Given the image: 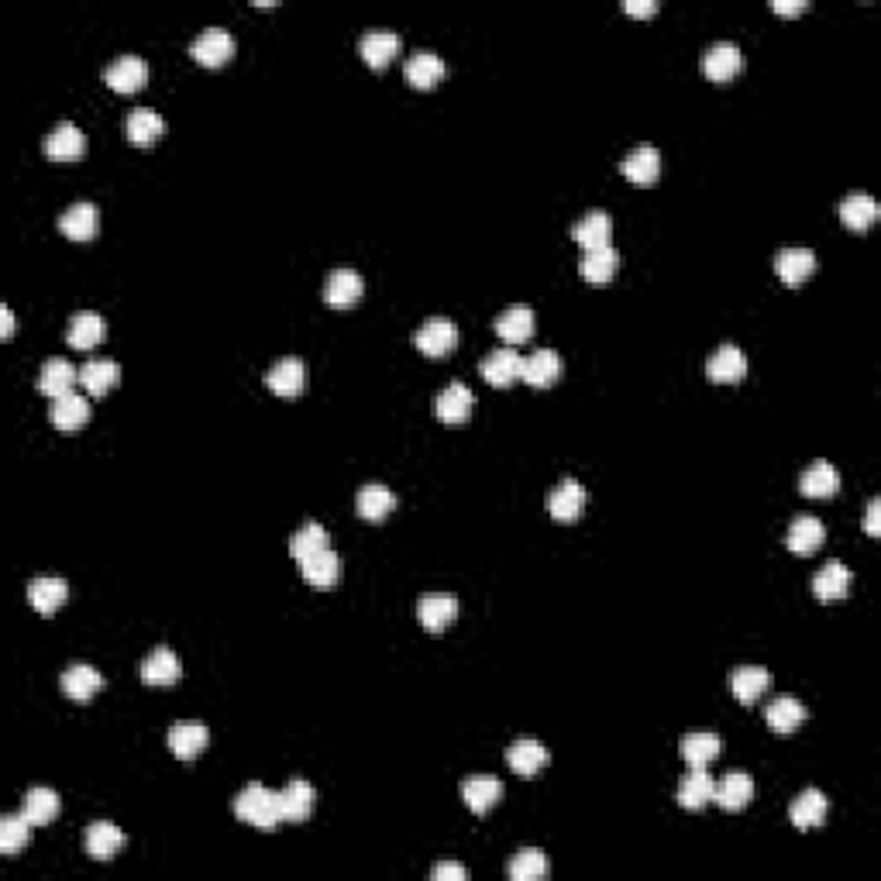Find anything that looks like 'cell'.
<instances>
[{
  "instance_id": "obj_51",
  "label": "cell",
  "mask_w": 881,
  "mask_h": 881,
  "mask_svg": "<svg viewBox=\"0 0 881 881\" xmlns=\"http://www.w3.org/2000/svg\"><path fill=\"white\" fill-rule=\"evenodd\" d=\"M31 840V823L25 820V816H4L0 820V851H4L7 857H14Z\"/></svg>"
},
{
  "instance_id": "obj_13",
  "label": "cell",
  "mask_w": 881,
  "mask_h": 881,
  "mask_svg": "<svg viewBox=\"0 0 881 881\" xmlns=\"http://www.w3.org/2000/svg\"><path fill=\"white\" fill-rule=\"evenodd\" d=\"M97 228H100V210L97 204H90V200H76V204L62 210L59 217V231L73 241H90L97 235Z\"/></svg>"
},
{
  "instance_id": "obj_3",
  "label": "cell",
  "mask_w": 881,
  "mask_h": 881,
  "mask_svg": "<svg viewBox=\"0 0 881 881\" xmlns=\"http://www.w3.org/2000/svg\"><path fill=\"white\" fill-rule=\"evenodd\" d=\"M190 56L197 59L200 66H224V62L235 56V35H231L228 28H204L190 42Z\"/></svg>"
},
{
  "instance_id": "obj_11",
  "label": "cell",
  "mask_w": 881,
  "mask_h": 881,
  "mask_svg": "<svg viewBox=\"0 0 881 881\" xmlns=\"http://www.w3.org/2000/svg\"><path fill=\"white\" fill-rule=\"evenodd\" d=\"M417 348L424 355H448L451 348L458 345V327H455V321H448V317H431V321H424L420 324V331H417Z\"/></svg>"
},
{
  "instance_id": "obj_19",
  "label": "cell",
  "mask_w": 881,
  "mask_h": 881,
  "mask_svg": "<svg viewBox=\"0 0 881 881\" xmlns=\"http://www.w3.org/2000/svg\"><path fill=\"white\" fill-rule=\"evenodd\" d=\"M396 52H400V35H396V31H389V28H372V31H365V35L358 38V56L369 62V66H376V69L386 66Z\"/></svg>"
},
{
  "instance_id": "obj_29",
  "label": "cell",
  "mask_w": 881,
  "mask_h": 881,
  "mask_svg": "<svg viewBox=\"0 0 881 881\" xmlns=\"http://www.w3.org/2000/svg\"><path fill=\"white\" fill-rule=\"evenodd\" d=\"M561 376V355L555 348H537L524 358V369H520V379L530 382V386H551Z\"/></svg>"
},
{
  "instance_id": "obj_12",
  "label": "cell",
  "mask_w": 881,
  "mask_h": 881,
  "mask_svg": "<svg viewBox=\"0 0 881 881\" xmlns=\"http://www.w3.org/2000/svg\"><path fill=\"white\" fill-rule=\"evenodd\" d=\"M83 152H87V135H83L73 121H59L56 128L45 135V155H49V159L69 162V159H80Z\"/></svg>"
},
{
  "instance_id": "obj_9",
  "label": "cell",
  "mask_w": 881,
  "mask_h": 881,
  "mask_svg": "<svg viewBox=\"0 0 881 881\" xmlns=\"http://www.w3.org/2000/svg\"><path fill=\"white\" fill-rule=\"evenodd\" d=\"M586 503H589L586 486L575 479H561L548 493V513L555 520H579L582 510H586Z\"/></svg>"
},
{
  "instance_id": "obj_22",
  "label": "cell",
  "mask_w": 881,
  "mask_h": 881,
  "mask_svg": "<svg viewBox=\"0 0 881 881\" xmlns=\"http://www.w3.org/2000/svg\"><path fill=\"white\" fill-rule=\"evenodd\" d=\"M59 685H62V692H66L69 699H76V703H87V699H93L100 689H104V675H100L93 665H69L66 672H62Z\"/></svg>"
},
{
  "instance_id": "obj_34",
  "label": "cell",
  "mask_w": 881,
  "mask_h": 881,
  "mask_svg": "<svg viewBox=\"0 0 881 881\" xmlns=\"http://www.w3.org/2000/svg\"><path fill=\"white\" fill-rule=\"evenodd\" d=\"M183 675V665L169 647H155L152 654L142 661V682L145 685H173Z\"/></svg>"
},
{
  "instance_id": "obj_52",
  "label": "cell",
  "mask_w": 881,
  "mask_h": 881,
  "mask_svg": "<svg viewBox=\"0 0 881 881\" xmlns=\"http://www.w3.org/2000/svg\"><path fill=\"white\" fill-rule=\"evenodd\" d=\"M864 534H871V537L881 534V500L868 503V513H864Z\"/></svg>"
},
{
  "instance_id": "obj_26",
  "label": "cell",
  "mask_w": 881,
  "mask_h": 881,
  "mask_svg": "<svg viewBox=\"0 0 881 881\" xmlns=\"http://www.w3.org/2000/svg\"><path fill=\"white\" fill-rule=\"evenodd\" d=\"M462 799L475 816H486L489 809L503 799V782L500 778H489V775H475L462 785Z\"/></svg>"
},
{
  "instance_id": "obj_28",
  "label": "cell",
  "mask_w": 881,
  "mask_h": 881,
  "mask_svg": "<svg viewBox=\"0 0 881 881\" xmlns=\"http://www.w3.org/2000/svg\"><path fill=\"white\" fill-rule=\"evenodd\" d=\"M747 372V358L737 345H720L706 358V376L713 382H737Z\"/></svg>"
},
{
  "instance_id": "obj_25",
  "label": "cell",
  "mask_w": 881,
  "mask_h": 881,
  "mask_svg": "<svg viewBox=\"0 0 881 881\" xmlns=\"http://www.w3.org/2000/svg\"><path fill=\"white\" fill-rule=\"evenodd\" d=\"M314 802H317L314 785L303 782V778H293V782L286 785L283 792H279V806H283L286 823H303V820H310V813H314Z\"/></svg>"
},
{
  "instance_id": "obj_43",
  "label": "cell",
  "mask_w": 881,
  "mask_h": 881,
  "mask_svg": "<svg viewBox=\"0 0 881 881\" xmlns=\"http://www.w3.org/2000/svg\"><path fill=\"white\" fill-rule=\"evenodd\" d=\"M355 506H358V517L365 520H382L386 513L396 510V496L393 489H386L382 482H369V486L358 489L355 496Z\"/></svg>"
},
{
  "instance_id": "obj_50",
  "label": "cell",
  "mask_w": 881,
  "mask_h": 881,
  "mask_svg": "<svg viewBox=\"0 0 881 881\" xmlns=\"http://www.w3.org/2000/svg\"><path fill=\"white\" fill-rule=\"evenodd\" d=\"M544 875H548V857L534 851V847L520 851L510 861V881H541Z\"/></svg>"
},
{
  "instance_id": "obj_48",
  "label": "cell",
  "mask_w": 881,
  "mask_h": 881,
  "mask_svg": "<svg viewBox=\"0 0 881 881\" xmlns=\"http://www.w3.org/2000/svg\"><path fill=\"white\" fill-rule=\"evenodd\" d=\"M124 128H128V138L135 145H152L166 131V121H162V114L155 107H135L128 114V121H124Z\"/></svg>"
},
{
  "instance_id": "obj_23",
  "label": "cell",
  "mask_w": 881,
  "mask_h": 881,
  "mask_svg": "<svg viewBox=\"0 0 881 881\" xmlns=\"http://www.w3.org/2000/svg\"><path fill=\"white\" fill-rule=\"evenodd\" d=\"M620 169H623V176H627L630 183H641V186L654 183V179H658V173H661L658 148H654V145H634L627 155H623V166Z\"/></svg>"
},
{
  "instance_id": "obj_45",
  "label": "cell",
  "mask_w": 881,
  "mask_h": 881,
  "mask_svg": "<svg viewBox=\"0 0 881 881\" xmlns=\"http://www.w3.org/2000/svg\"><path fill=\"white\" fill-rule=\"evenodd\" d=\"M713 789H716V782L706 775L703 768L689 771V775L682 778V785H678V806L696 813V809H703V806L713 802Z\"/></svg>"
},
{
  "instance_id": "obj_49",
  "label": "cell",
  "mask_w": 881,
  "mask_h": 881,
  "mask_svg": "<svg viewBox=\"0 0 881 881\" xmlns=\"http://www.w3.org/2000/svg\"><path fill=\"white\" fill-rule=\"evenodd\" d=\"M321 548H327V530L321 524H314V520H310V524H303L290 537V555L296 558V565H300L303 558L314 555V551H321Z\"/></svg>"
},
{
  "instance_id": "obj_39",
  "label": "cell",
  "mask_w": 881,
  "mask_h": 881,
  "mask_svg": "<svg viewBox=\"0 0 881 881\" xmlns=\"http://www.w3.org/2000/svg\"><path fill=\"white\" fill-rule=\"evenodd\" d=\"M506 764H510L517 775L534 778L537 771L548 764V751H544V744H537V740H517V744L506 747Z\"/></svg>"
},
{
  "instance_id": "obj_53",
  "label": "cell",
  "mask_w": 881,
  "mask_h": 881,
  "mask_svg": "<svg viewBox=\"0 0 881 881\" xmlns=\"http://www.w3.org/2000/svg\"><path fill=\"white\" fill-rule=\"evenodd\" d=\"M431 878L434 881H465L469 875H465L462 864H438V868L431 871Z\"/></svg>"
},
{
  "instance_id": "obj_16",
  "label": "cell",
  "mask_w": 881,
  "mask_h": 881,
  "mask_svg": "<svg viewBox=\"0 0 881 881\" xmlns=\"http://www.w3.org/2000/svg\"><path fill=\"white\" fill-rule=\"evenodd\" d=\"M740 66H744V56H740L737 42H727V38H723V42H713L703 52V73L709 76V80H716V83L737 76Z\"/></svg>"
},
{
  "instance_id": "obj_47",
  "label": "cell",
  "mask_w": 881,
  "mask_h": 881,
  "mask_svg": "<svg viewBox=\"0 0 881 881\" xmlns=\"http://www.w3.org/2000/svg\"><path fill=\"white\" fill-rule=\"evenodd\" d=\"M723 751V740L716 734H689L682 737V744H678V754L685 758V764H692V768H706L709 761H716Z\"/></svg>"
},
{
  "instance_id": "obj_30",
  "label": "cell",
  "mask_w": 881,
  "mask_h": 881,
  "mask_svg": "<svg viewBox=\"0 0 881 881\" xmlns=\"http://www.w3.org/2000/svg\"><path fill=\"white\" fill-rule=\"evenodd\" d=\"M121 379V365L114 358H90L87 365L80 369V382L90 396H104L118 386Z\"/></svg>"
},
{
  "instance_id": "obj_10",
  "label": "cell",
  "mask_w": 881,
  "mask_h": 881,
  "mask_svg": "<svg viewBox=\"0 0 881 881\" xmlns=\"http://www.w3.org/2000/svg\"><path fill=\"white\" fill-rule=\"evenodd\" d=\"M520 369H524V355H520L513 345L496 348V352H489L479 362L482 379L493 382V386H510L513 379H520Z\"/></svg>"
},
{
  "instance_id": "obj_20",
  "label": "cell",
  "mask_w": 881,
  "mask_h": 881,
  "mask_svg": "<svg viewBox=\"0 0 881 881\" xmlns=\"http://www.w3.org/2000/svg\"><path fill=\"white\" fill-rule=\"evenodd\" d=\"M76 382H80V369L69 365L66 358H49V362L42 365V372H38V389H42L45 396H52V400L73 393Z\"/></svg>"
},
{
  "instance_id": "obj_54",
  "label": "cell",
  "mask_w": 881,
  "mask_h": 881,
  "mask_svg": "<svg viewBox=\"0 0 881 881\" xmlns=\"http://www.w3.org/2000/svg\"><path fill=\"white\" fill-rule=\"evenodd\" d=\"M623 11L634 14V18H647V14L658 11V4L654 0H623Z\"/></svg>"
},
{
  "instance_id": "obj_1",
  "label": "cell",
  "mask_w": 881,
  "mask_h": 881,
  "mask_svg": "<svg viewBox=\"0 0 881 881\" xmlns=\"http://www.w3.org/2000/svg\"><path fill=\"white\" fill-rule=\"evenodd\" d=\"M235 816L241 823H252L255 830H262V833H272V830H279V826L286 823L283 806H279V792H269L259 782L245 785V789L238 792Z\"/></svg>"
},
{
  "instance_id": "obj_15",
  "label": "cell",
  "mask_w": 881,
  "mask_h": 881,
  "mask_svg": "<svg viewBox=\"0 0 881 881\" xmlns=\"http://www.w3.org/2000/svg\"><path fill=\"white\" fill-rule=\"evenodd\" d=\"M455 617H458V599L451 596V592H427V596H420L417 620L424 623L431 634H441Z\"/></svg>"
},
{
  "instance_id": "obj_37",
  "label": "cell",
  "mask_w": 881,
  "mask_h": 881,
  "mask_svg": "<svg viewBox=\"0 0 881 881\" xmlns=\"http://www.w3.org/2000/svg\"><path fill=\"white\" fill-rule=\"evenodd\" d=\"M847 589H851V572H847L844 561H826L820 572L813 575V592L820 599H826V603L844 599Z\"/></svg>"
},
{
  "instance_id": "obj_38",
  "label": "cell",
  "mask_w": 881,
  "mask_h": 881,
  "mask_svg": "<svg viewBox=\"0 0 881 881\" xmlns=\"http://www.w3.org/2000/svg\"><path fill=\"white\" fill-rule=\"evenodd\" d=\"M121 847H124V833L114 823L100 820L87 830V854L93 861H114Z\"/></svg>"
},
{
  "instance_id": "obj_8",
  "label": "cell",
  "mask_w": 881,
  "mask_h": 881,
  "mask_svg": "<svg viewBox=\"0 0 881 881\" xmlns=\"http://www.w3.org/2000/svg\"><path fill=\"white\" fill-rule=\"evenodd\" d=\"M775 272H778V279H782L785 286H799V283H806V279L816 272V255H813V248H806V245H789V248H782V252H778V259H775Z\"/></svg>"
},
{
  "instance_id": "obj_31",
  "label": "cell",
  "mask_w": 881,
  "mask_h": 881,
  "mask_svg": "<svg viewBox=\"0 0 881 881\" xmlns=\"http://www.w3.org/2000/svg\"><path fill=\"white\" fill-rule=\"evenodd\" d=\"M572 238L579 241V245H586V248L610 245V238H613V217L606 214V210H589V214H582L579 221L572 224Z\"/></svg>"
},
{
  "instance_id": "obj_4",
  "label": "cell",
  "mask_w": 881,
  "mask_h": 881,
  "mask_svg": "<svg viewBox=\"0 0 881 881\" xmlns=\"http://www.w3.org/2000/svg\"><path fill=\"white\" fill-rule=\"evenodd\" d=\"M265 386L276 396H300L307 389V362L303 358H279L269 372H265Z\"/></svg>"
},
{
  "instance_id": "obj_36",
  "label": "cell",
  "mask_w": 881,
  "mask_h": 881,
  "mask_svg": "<svg viewBox=\"0 0 881 881\" xmlns=\"http://www.w3.org/2000/svg\"><path fill=\"white\" fill-rule=\"evenodd\" d=\"M799 489L806 496H813V500H830V496H837V489H840V472L833 469L830 462H813L806 472H802Z\"/></svg>"
},
{
  "instance_id": "obj_33",
  "label": "cell",
  "mask_w": 881,
  "mask_h": 881,
  "mask_svg": "<svg viewBox=\"0 0 881 881\" xmlns=\"http://www.w3.org/2000/svg\"><path fill=\"white\" fill-rule=\"evenodd\" d=\"M617 269H620V255L613 245L586 248V255H582V276H586V283H610V279L617 276Z\"/></svg>"
},
{
  "instance_id": "obj_21",
  "label": "cell",
  "mask_w": 881,
  "mask_h": 881,
  "mask_svg": "<svg viewBox=\"0 0 881 881\" xmlns=\"http://www.w3.org/2000/svg\"><path fill=\"white\" fill-rule=\"evenodd\" d=\"M49 420L59 427V431H76V427H83L90 420V400L83 393H66V396H56L49 407Z\"/></svg>"
},
{
  "instance_id": "obj_55",
  "label": "cell",
  "mask_w": 881,
  "mask_h": 881,
  "mask_svg": "<svg viewBox=\"0 0 881 881\" xmlns=\"http://www.w3.org/2000/svg\"><path fill=\"white\" fill-rule=\"evenodd\" d=\"M806 7V0H771V11L775 14H802Z\"/></svg>"
},
{
  "instance_id": "obj_46",
  "label": "cell",
  "mask_w": 881,
  "mask_h": 881,
  "mask_svg": "<svg viewBox=\"0 0 881 881\" xmlns=\"http://www.w3.org/2000/svg\"><path fill=\"white\" fill-rule=\"evenodd\" d=\"M823 537H826V530H823V524L816 517H795L792 520V527H789V537H785V541H789V551L792 555H813L816 548H820L823 544Z\"/></svg>"
},
{
  "instance_id": "obj_41",
  "label": "cell",
  "mask_w": 881,
  "mask_h": 881,
  "mask_svg": "<svg viewBox=\"0 0 881 881\" xmlns=\"http://www.w3.org/2000/svg\"><path fill=\"white\" fill-rule=\"evenodd\" d=\"M730 689H734V696L740 699V703H758L764 692L771 689L768 668H758V665L737 668V672L730 675Z\"/></svg>"
},
{
  "instance_id": "obj_32",
  "label": "cell",
  "mask_w": 881,
  "mask_h": 881,
  "mask_svg": "<svg viewBox=\"0 0 881 881\" xmlns=\"http://www.w3.org/2000/svg\"><path fill=\"white\" fill-rule=\"evenodd\" d=\"M840 221L851 231H868L871 224L878 221V200L871 193H847L844 204H840Z\"/></svg>"
},
{
  "instance_id": "obj_17",
  "label": "cell",
  "mask_w": 881,
  "mask_h": 881,
  "mask_svg": "<svg viewBox=\"0 0 881 881\" xmlns=\"http://www.w3.org/2000/svg\"><path fill=\"white\" fill-rule=\"evenodd\" d=\"M751 799H754V778L747 775V771H730V775L713 789V802L720 809H727V813L747 809L751 806Z\"/></svg>"
},
{
  "instance_id": "obj_2",
  "label": "cell",
  "mask_w": 881,
  "mask_h": 881,
  "mask_svg": "<svg viewBox=\"0 0 881 881\" xmlns=\"http://www.w3.org/2000/svg\"><path fill=\"white\" fill-rule=\"evenodd\" d=\"M365 290V279L358 269H348V265H341V269H331L324 279V303L334 310H348L358 303V296H362Z\"/></svg>"
},
{
  "instance_id": "obj_7",
  "label": "cell",
  "mask_w": 881,
  "mask_h": 881,
  "mask_svg": "<svg viewBox=\"0 0 881 881\" xmlns=\"http://www.w3.org/2000/svg\"><path fill=\"white\" fill-rule=\"evenodd\" d=\"M104 80H107V87L118 90V93H135V90H142L148 80V62L142 56H131V52L128 56H118L104 69Z\"/></svg>"
},
{
  "instance_id": "obj_6",
  "label": "cell",
  "mask_w": 881,
  "mask_h": 881,
  "mask_svg": "<svg viewBox=\"0 0 881 881\" xmlns=\"http://www.w3.org/2000/svg\"><path fill=\"white\" fill-rule=\"evenodd\" d=\"M472 407H475V393L458 379L448 382L438 393V400H434V413H438V420H444V424H465Z\"/></svg>"
},
{
  "instance_id": "obj_56",
  "label": "cell",
  "mask_w": 881,
  "mask_h": 881,
  "mask_svg": "<svg viewBox=\"0 0 881 881\" xmlns=\"http://www.w3.org/2000/svg\"><path fill=\"white\" fill-rule=\"evenodd\" d=\"M0 338H14V310L7 303H0Z\"/></svg>"
},
{
  "instance_id": "obj_42",
  "label": "cell",
  "mask_w": 881,
  "mask_h": 881,
  "mask_svg": "<svg viewBox=\"0 0 881 881\" xmlns=\"http://www.w3.org/2000/svg\"><path fill=\"white\" fill-rule=\"evenodd\" d=\"M59 809H62V802L52 789H28L25 799H21V816H25L31 826L52 823L59 816Z\"/></svg>"
},
{
  "instance_id": "obj_35",
  "label": "cell",
  "mask_w": 881,
  "mask_h": 881,
  "mask_svg": "<svg viewBox=\"0 0 881 881\" xmlns=\"http://www.w3.org/2000/svg\"><path fill=\"white\" fill-rule=\"evenodd\" d=\"M104 331L107 324L97 310H80V314H73V321L66 327V341L73 348H93L104 341Z\"/></svg>"
},
{
  "instance_id": "obj_14",
  "label": "cell",
  "mask_w": 881,
  "mask_h": 881,
  "mask_svg": "<svg viewBox=\"0 0 881 881\" xmlns=\"http://www.w3.org/2000/svg\"><path fill=\"white\" fill-rule=\"evenodd\" d=\"M66 596H69V586L62 575H38V579L28 586V603L35 606L42 617L59 613L62 606H66Z\"/></svg>"
},
{
  "instance_id": "obj_5",
  "label": "cell",
  "mask_w": 881,
  "mask_h": 881,
  "mask_svg": "<svg viewBox=\"0 0 881 881\" xmlns=\"http://www.w3.org/2000/svg\"><path fill=\"white\" fill-rule=\"evenodd\" d=\"M300 575H303V582H307V586H314V589L338 586V579H341V558H338V551H334L331 544H327V548H321V551H314L310 558L300 561Z\"/></svg>"
},
{
  "instance_id": "obj_24",
  "label": "cell",
  "mask_w": 881,
  "mask_h": 881,
  "mask_svg": "<svg viewBox=\"0 0 881 881\" xmlns=\"http://www.w3.org/2000/svg\"><path fill=\"white\" fill-rule=\"evenodd\" d=\"M207 740H210V730L204 723H176V727L169 730L166 744L179 761H193L197 754H204Z\"/></svg>"
},
{
  "instance_id": "obj_40",
  "label": "cell",
  "mask_w": 881,
  "mask_h": 881,
  "mask_svg": "<svg viewBox=\"0 0 881 881\" xmlns=\"http://www.w3.org/2000/svg\"><path fill=\"white\" fill-rule=\"evenodd\" d=\"M764 720H768V727L775 734H792V730H799L806 723V706L792 696H778L775 703L764 709Z\"/></svg>"
},
{
  "instance_id": "obj_44",
  "label": "cell",
  "mask_w": 881,
  "mask_h": 881,
  "mask_svg": "<svg viewBox=\"0 0 881 881\" xmlns=\"http://www.w3.org/2000/svg\"><path fill=\"white\" fill-rule=\"evenodd\" d=\"M444 76V59L438 56V52L431 49H417L413 56L407 59V80L413 83L417 90H427L434 87Z\"/></svg>"
},
{
  "instance_id": "obj_27",
  "label": "cell",
  "mask_w": 881,
  "mask_h": 881,
  "mask_svg": "<svg viewBox=\"0 0 881 881\" xmlns=\"http://www.w3.org/2000/svg\"><path fill=\"white\" fill-rule=\"evenodd\" d=\"M534 324H537V317H534V310H530V307H510V310H503V314L496 317L493 327H496V334H500L506 345H524V341L534 338Z\"/></svg>"
},
{
  "instance_id": "obj_18",
  "label": "cell",
  "mask_w": 881,
  "mask_h": 881,
  "mask_svg": "<svg viewBox=\"0 0 881 881\" xmlns=\"http://www.w3.org/2000/svg\"><path fill=\"white\" fill-rule=\"evenodd\" d=\"M826 813H830V799H826L820 789L799 792L792 799V806H789V816H792L795 830H816V826L826 820Z\"/></svg>"
}]
</instances>
